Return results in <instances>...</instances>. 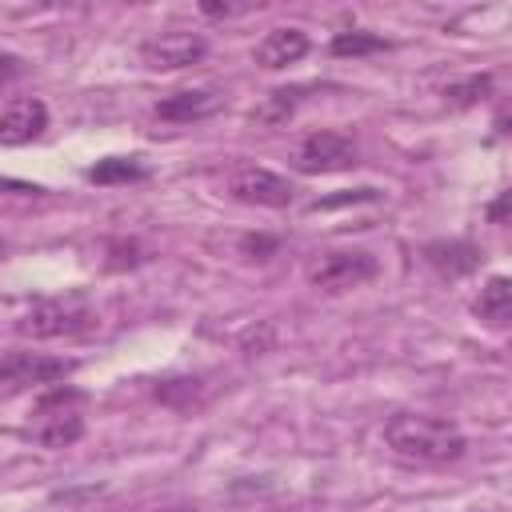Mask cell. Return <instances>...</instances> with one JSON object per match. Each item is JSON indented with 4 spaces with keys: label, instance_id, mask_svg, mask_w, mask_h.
Returning <instances> with one entry per match:
<instances>
[{
    "label": "cell",
    "instance_id": "21",
    "mask_svg": "<svg viewBox=\"0 0 512 512\" xmlns=\"http://www.w3.org/2000/svg\"><path fill=\"white\" fill-rule=\"evenodd\" d=\"M100 484H88V488H72V492H52L56 504H72V500H84V496H96Z\"/></svg>",
    "mask_w": 512,
    "mask_h": 512
},
{
    "label": "cell",
    "instance_id": "2",
    "mask_svg": "<svg viewBox=\"0 0 512 512\" xmlns=\"http://www.w3.org/2000/svg\"><path fill=\"white\" fill-rule=\"evenodd\" d=\"M96 328V312L88 308L84 296H48V300H36L20 320H16V332L28 336V340H60V336H80V332H92Z\"/></svg>",
    "mask_w": 512,
    "mask_h": 512
},
{
    "label": "cell",
    "instance_id": "10",
    "mask_svg": "<svg viewBox=\"0 0 512 512\" xmlns=\"http://www.w3.org/2000/svg\"><path fill=\"white\" fill-rule=\"evenodd\" d=\"M252 56L260 68H288L308 56V32L304 28H268Z\"/></svg>",
    "mask_w": 512,
    "mask_h": 512
},
{
    "label": "cell",
    "instance_id": "9",
    "mask_svg": "<svg viewBox=\"0 0 512 512\" xmlns=\"http://www.w3.org/2000/svg\"><path fill=\"white\" fill-rule=\"evenodd\" d=\"M224 96L216 88H184V92H172L156 104V116L168 120V124H192V120H208L212 112H220Z\"/></svg>",
    "mask_w": 512,
    "mask_h": 512
},
{
    "label": "cell",
    "instance_id": "4",
    "mask_svg": "<svg viewBox=\"0 0 512 512\" xmlns=\"http://www.w3.org/2000/svg\"><path fill=\"white\" fill-rule=\"evenodd\" d=\"M208 56V40L200 32H184V28H172V32H156L140 44V60L144 68L152 72H176V68H192Z\"/></svg>",
    "mask_w": 512,
    "mask_h": 512
},
{
    "label": "cell",
    "instance_id": "11",
    "mask_svg": "<svg viewBox=\"0 0 512 512\" xmlns=\"http://www.w3.org/2000/svg\"><path fill=\"white\" fill-rule=\"evenodd\" d=\"M32 436L44 448H68L84 436V416L68 404H48V408H40V420L32 424Z\"/></svg>",
    "mask_w": 512,
    "mask_h": 512
},
{
    "label": "cell",
    "instance_id": "17",
    "mask_svg": "<svg viewBox=\"0 0 512 512\" xmlns=\"http://www.w3.org/2000/svg\"><path fill=\"white\" fill-rule=\"evenodd\" d=\"M488 92H492V76L484 72V76H468V80L448 84V88H444V100H448V104H456V108H468V104L484 100Z\"/></svg>",
    "mask_w": 512,
    "mask_h": 512
},
{
    "label": "cell",
    "instance_id": "13",
    "mask_svg": "<svg viewBox=\"0 0 512 512\" xmlns=\"http://www.w3.org/2000/svg\"><path fill=\"white\" fill-rule=\"evenodd\" d=\"M304 92H308V84L272 88V92H268V96H260V104L248 112V120H252V124H260V128H280V124H288V120L296 116V108H300Z\"/></svg>",
    "mask_w": 512,
    "mask_h": 512
},
{
    "label": "cell",
    "instance_id": "3",
    "mask_svg": "<svg viewBox=\"0 0 512 512\" xmlns=\"http://www.w3.org/2000/svg\"><path fill=\"white\" fill-rule=\"evenodd\" d=\"M356 156H360V152H356V140H352V136L320 128V132H308V136L296 144L292 168L304 172V176H324V172H344V168H352Z\"/></svg>",
    "mask_w": 512,
    "mask_h": 512
},
{
    "label": "cell",
    "instance_id": "20",
    "mask_svg": "<svg viewBox=\"0 0 512 512\" xmlns=\"http://www.w3.org/2000/svg\"><path fill=\"white\" fill-rule=\"evenodd\" d=\"M356 204V200H376V188H356V192H344V196H324V200H316L312 208H336V204Z\"/></svg>",
    "mask_w": 512,
    "mask_h": 512
},
{
    "label": "cell",
    "instance_id": "8",
    "mask_svg": "<svg viewBox=\"0 0 512 512\" xmlns=\"http://www.w3.org/2000/svg\"><path fill=\"white\" fill-rule=\"evenodd\" d=\"M48 128V108L36 96H20L0 112V144L4 148H20L32 144L40 132Z\"/></svg>",
    "mask_w": 512,
    "mask_h": 512
},
{
    "label": "cell",
    "instance_id": "22",
    "mask_svg": "<svg viewBox=\"0 0 512 512\" xmlns=\"http://www.w3.org/2000/svg\"><path fill=\"white\" fill-rule=\"evenodd\" d=\"M504 208H508V192H500V196L492 200V208H488V216H492L496 224H504Z\"/></svg>",
    "mask_w": 512,
    "mask_h": 512
},
{
    "label": "cell",
    "instance_id": "19",
    "mask_svg": "<svg viewBox=\"0 0 512 512\" xmlns=\"http://www.w3.org/2000/svg\"><path fill=\"white\" fill-rule=\"evenodd\" d=\"M276 244H280L276 236H244V240H240V252H244L248 260H268V256L276 252Z\"/></svg>",
    "mask_w": 512,
    "mask_h": 512
},
{
    "label": "cell",
    "instance_id": "1",
    "mask_svg": "<svg viewBox=\"0 0 512 512\" xmlns=\"http://www.w3.org/2000/svg\"><path fill=\"white\" fill-rule=\"evenodd\" d=\"M384 444L392 448V456L408 464H452L468 448L464 432L452 420L424 412H396L384 424Z\"/></svg>",
    "mask_w": 512,
    "mask_h": 512
},
{
    "label": "cell",
    "instance_id": "14",
    "mask_svg": "<svg viewBox=\"0 0 512 512\" xmlns=\"http://www.w3.org/2000/svg\"><path fill=\"white\" fill-rule=\"evenodd\" d=\"M472 312H476L480 320L496 324V328L508 324V316H512V280H508V276H492V280L480 288Z\"/></svg>",
    "mask_w": 512,
    "mask_h": 512
},
{
    "label": "cell",
    "instance_id": "6",
    "mask_svg": "<svg viewBox=\"0 0 512 512\" xmlns=\"http://www.w3.org/2000/svg\"><path fill=\"white\" fill-rule=\"evenodd\" d=\"M376 276V256L368 252H324L312 268V288L320 292H348Z\"/></svg>",
    "mask_w": 512,
    "mask_h": 512
},
{
    "label": "cell",
    "instance_id": "18",
    "mask_svg": "<svg viewBox=\"0 0 512 512\" xmlns=\"http://www.w3.org/2000/svg\"><path fill=\"white\" fill-rule=\"evenodd\" d=\"M196 392H200V380L180 376V380H164V384L156 388V400H160V404H172V408H192Z\"/></svg>",
    "mask_w": 512,
    "mask_h": 512
},
{
    "label": "cell",
    "instance_id": "15",
    "mask_svg": "<svg viewBox=\"0 0 512 512\" xmlns=\"http://www.w3.org/2000/svg\"><path fill=\"white\" fill-rule=\"evenodd\" d=\"M88 180L92 184H136V180H148V168L136 156H108L88 168Z\"/></svg>",
    "mask_w": 512,
    "mask_h": 512
},
{
    "label": "cell",
    "instance_id": "5",
    "mask_svg": "<svg viewBox=\"0 0 512 512\" xmlns=\"http://www.w3.org/2000/svg\"><path fill=\"white\" fill-rule=\"evenodd\" d=\"M228 192L240 200V204H260V208H288L296 188L288 176L264 168V164H240L232 176H228Z\"/></svg>",
    "mask_w": 512,
    "mask_h": 512
},
{
    "label": "cell",
    "instance_id": "12",
    "mask_svg": "<svg viewBox=\"0 0 512 512\" xmlns=\"http://www.w3.org/2000/svg\"><path fill=\"white\" fill-rule=\"evenodd\" d=\"M424 260L440 276L456 280V276H468L480 264V248L472 240H432V244H424Z\"/></svg>",
    "mask_w": 512,
    "mask_h": 512
},
{
    "label": "cell",
    "instance_id": "23",
    "mask_svg": "<svg viewBox=\"0 0 512 512\" xmlns=\"http://www.w3.org/2000/svg\"><path fill=\"white\" fill-rule=\"evenodd\" d=\"M16 72H20V60L16 56H4L0 60V76H16Z\"/></svg>",
    "mask_w": 512,
    "mask_h": 512
},
{
    "label": "cell",
    "instance_id": "16",
    "mask_svg": "<svg viewBox=\"0 0 512 512\" xmlns=\"http://www.w3.org/2000/svg\"><path fill=\"white\" fill-rule=\"evenodd\" d=\"M388 48V40L384 36H376V32H360V28H352V32H336L332 36V56H372V52H384Z\"/></svg>",
    "mask_w": 512,
    "mask_h": 512
},
{
    "label": "cell",
    "instance_id": "7",
    "mask_svg": "<svg viewBox=\"0 0 512 512\" xmlns=\"http://www.w3.org/2000/svg\"><path fill=\"white\" fill-rule=\"evenodd\" d=\"M72 372V360L44 356V352H4L0 356V384L24 388V384H52Z\"/></svg>",
    "mask_w": 512,
    "mask_h": 512
}]
</instances>
